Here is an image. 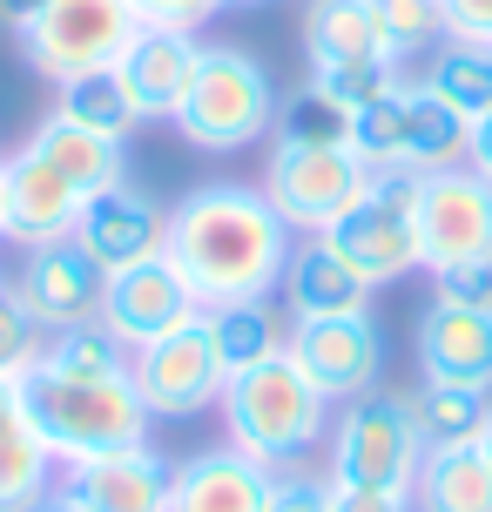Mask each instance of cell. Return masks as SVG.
I'll return each instance as SVG.
<instances>
[{"mask_svg": "<svg viewBox=\"0 0 492 512\" xmlns=\"http://www.w3.org/2000/svg\"><path fill=\"white\" fill-rule=\"evenodd\" d=\"M284 351L331 405H351L364 391H378V378H385V331L371 324V310H358V317H290Z\"/></svg>", "mask_w": 492, "mask_h": 512, "instance_id": "obj_12", "label": "cell"}, {"mask_svg": "<svg viewBox=\"0 0 492 512\" xmlns=\"http://www.w3.org/2000/svg\"><path fill=\"white\" fill-rule=\"evenodd\" d=\"M371 7V21H378V34H385L391 61H405V54H432L452 34V21H445V0H364Z\"/></svg>", "mask_w": 492, "mask_h": 512, "instance_id": "obj_32", "label": "cell"}, {"mask_svg": "<svg viewBox=\"0 0 492 512\" xmlns=\"http://www.w3.org/2000/svg\"><path fill=\"white\" fill-rule=\"evenodd\" d=\"M270 512H331V479H311V472H277L270 486Z\"/></svg>", "mask_w": 492, "mask_h": 512, "instance_id": "obj_35", "label": "cell"}, {"mask_svg": "<svg viewBox=\"0 0 492 512\" xmlns=\"http://www.w3.org/2000/svg\"><path fill=\"white\" fill-rule=\"evenodd\" d=\"M425 465L412 391H364L331 418V486H371V492H412Z\"/></svg>", "mask_w": 492, "mask_h": 512, "instance_id": "obj_5", "label": "cell"}, {"mask_svg": "<svg viewBox=\"0 0 492 512\" xmlns=\"http://www.w3.org/2000/svg\"><path fill=\"white\" fill-rule=\"evenodd\" d=\"M412 512H492L486 445H432L412 479Z\"/></svg>", "mask_w": 492, "mask_h": 512, "instance_id": "obj_22", "label": "cell"}, {"mask_svg": "<svg viewBox=\"0 0 492 512\" xmlns=\"http://www.w3.org/2000/svg\"><path fill=\"white\" fill-rule=\"evenodd\" d=\"M209 324V344H216V358H223V371H250V364L277 358L284 351L290 324H277V310L263 304V297H236V304H209L203 310Z\"/></svg>", "mask_w": 492, "mask_h": 512, "instance_id": "obj_25", "label": "cell"}, {"mask_svg": "<svg viewBox=\"0 0 492 512\" xmlns=\"http://www.w3.org/2000/svg\"><path fill=\"white\" fill-rule=\"evenodd\" d=\"M196 317H203V297H196V283L169 263V250L108 277L102 324L122 337L129 351H135V344H149V337H169V331H182V324H196Z\"/></svg>", "mask_w": 492, "mask_h": 512, "instance_id": "obj_14", "label": "cell"}, {"mask_svg": "<svg viewBox=\"0 0 492 512\" xmlns=\"http://www.w3.org/2000/svg\"><path fill=\"white\" fill-rule=\"evenodd\" d=\"M230 7H270V0H230Z\"/></svg>", "mask_w": 492, "mask_h": 512, "instance_id": "obj_44", "label": "cell"}, {"mask_svg": "<svg viewBox=\"0 0 492 512\" xmlns=\"http://www.w3.org/2000/svg\"><path fill=\"white\" fill-rule=\"evenodd\" d=\"M425 88L452 102L466 122L492 115V48L486 41H466V34H445L432 48V68H425Z\"/></svg>", "mask_w": 492, "mask_h": 512, "instance_id": "obj_26", "label": "cell"}, {"mask_svg": "<svg viewBox=\"0 0 492 512\" xmlns=\"http://www.w3.org/2000/svg\"><path fill=\"white\" fill-rule=\"evenodd\" d=\"M479 445H486V459H492V425H486V438H479Z\"/></svg>", "mask_w": 492, "mask_h": 512, "instance_id": "obj_45", "label": "cell"}, {"mask_svg": "<svg viewBox=\"0 0 492 512\" xmlns=\"http://www.w3.org/2000/svg\"><path fill=\"white\" fill-rule=\"evenodd\" d=\"M351 149L364 155L371 176H405V81L351 115Z\"/></svg>", "mask_w": 492, "mask_h": 512, "instance_id": "obj_31", "label": "cell"}, {"mask_svg": "<svg viewBox=\"0 0 492 512\" xmlns=\"http://www.w3.org/2000/svg\"><path fill=\"white\" fill-rule=\"evenodd\" d=\"M412 223H418V256H425L432 277L492 270V182L479 169L459 162L439 176H418Z\"/></svg>", "mask_w": 492, "mask_h": 512, "instance_id": "obj_8", "label": "cell"}, {"mask_svg": "<svg viewBox=\"0 0 492 512\" xmlns=\"http://www.w3.org/2000/svg\"><path fill=\"white\" fill-rule=\"evenodd\" d=\"M0 236H7V162H0Z\"/></svg>", "mask_w": 492, "mask_h": 512, "instance_id": "obj_43", "label": "cell"}, {"mask_svg": "<svg viewBox=\"0 0 492 512\" xmlns=\"http://www.w3.org/2000/svg\"><path fill=\"white\" fill-rule=\"evenodd\" d=\"M142 34L129 0H48L34 21L21 27V54L34 75L48 81H75V75H102L115 68L129 41Z\"/></svg>", "mask_w": 492, "mask_h": 512, "instance_id": "obj_7", "label": "cell"}, {"mask_svg": "<svg viewBox=\"0 0 492 512\" xmlns=\"http://www.w3.org/2000/svg\"><path fill=\"white\" fill-rule=\"evenodd\" d=\"M418 371L432 384L492 391V304L439 290L432 304L418 310Z\"/></svg>", "mask_w": 492, "mask_h": 512, "instance_id": "obj_15", "label": "cell"}, {"mask_svg": "<svg viewBox=\"0 0 492 512\" xmlns=\"http://www.w3.org/2000/svg\"><path fill=\"white\" fill-rule=\"evenodd\" d=\"M277 472L236 445L196 452L169 472V512H270Z\"/></svg>", "mask_w": 492, "mask_h": 512, "instance_id": "obj_20", "label": "cell"}, {"mask_svg": "<svg viewBox=\"0 0 492 512\" xmlns=\"http://www.w3.org/2000/svg\"><path fill=\"white\" fill-rule=\"evenodd\" d=\"M277 149H344L351 142V108L324 95V88H297L290 102H277Z\"/></svg>", "mask_w": 492, "mask_h": 512, "instance_id": "obj_29", "label": "cell"}, {"mask_svg": "<svg viewBox=\"0 0 492 512\" xmlns=\"http://www.w3.org/2000/svg\"><path fill=\"white\" fill-rule=\"evenodd\" d=\"M54 115H68V122L95 128V135H115V142H129V128L142 122L115 68H102V75H75V81H61V108H54Z\"/></svg>", "mask_w": 492, "mask_h": 512, "instance_id": "obj_30", "label": "cell"}, {"mask_svg": "<svg viewBox=\"0 0 492 512\" xmlns=\"http://www.w3.org/2000/svg\"><path fill=\"white\" fill-rule=\"evenodd\" d=\"M412 189H418V176H371V189L324 230L331 250L344 256L371 290H385V283L425 270V256H418V223H412Z\"/></svg>", "mask_w": 492, "mask_h": 512, "instance_id": "obj_9", "label": "cell"}, {"mask_svg": "<svg viewBox=\"0 0 492 512\" xmlns=\"http://www.w3.org/2000/svg\"><path fill=\"white\" fill-rule=\"evenodd\" d=\"M445 21H452V34L492 48V0H445Z\"/></svg>", "mask_w": 492, "mask_h": 512, "instance_id": "obj_37", "label": "cell"}, {"mask_svg": "<svg viewBox=\"0 0 492 512\" xmlns=\"http://www.w3.org/2000/svg\"><path fill=\"white\" fill-rule=\"evenodd\" d=\"M41 7H48V0H0V27H14V34H21Z\"/></svg>", "mask_w": 492, "mask_h": 512, "instance_id": "obj_40", "label": "cell"}, {"mask_svg": "<svg viewBox=\"0 0 492 512\" xmlns=\"http://www.w3.org/2000/svg\"><path fill=\"white\" fill-rule=\"evenodd\" d=\"M277 122V81L250 48H230V41H203L196 54V81L176 108V128L209 155L250 149L257 135H270Z\"/></svg>", "mask_w": 492, "mask_h": 512, "instance_id": "obj_4", "label": "cell"}, {"mask_svg": "<svg viewBox=\"0 0 492 512\" xmlns=\"http://www.w3.org/2000/svg\"><path fill=\"white\" fill-rule=\"evenodd\" d=\"M284 310L290 317H358L371 310V283L331 250V236H304L284 263Z\"/></svg>", "mask_w": 492, "mask_h": 512, "instance_id": "obj_21", "label": "cell"}, {"mask_svg": "<svg viewBox=\"0 0 492 512\" xmlns=\"http://www.w3.org/2000/svg\"><path fill=\"white\" fill-rule=\"evenodd\" d=\"M27 142L48 155L81 196H102V189H115V182H129V176H122V169H129L122 142H115V135H95V128H81V122H68V115H48Z\"/></svg>", "mask_w": 492, "mask_h": 512, "instance_id": "obj_24", "label": "cell"}, {"mask_svg": "<svg viewBox=\"0 0 492 512\" xmlns=\"http://www.w3.org/2000/svg\"><path fill=\"white\" fill-rule=\"evenodd\" d=\"M7 425H21V398H14V384L0 378V432H7Z\"/></svg>", "mask_w": 492, "mask_h": 512, "instance_id": "obj_41", "label": "cell"}, {"mask_svg": "<svg viewBox=\"0 0 492 512\" xmlns=\"http://www.w3.org/2000/svg\"><path fill=\"white\" fill-rule=\"evenodd\" d=\"M21 304L34 310L41 331H68V324H102L108 304V270L81 250L75 236H54V243H34L21 256Z\"/></svg>", "mask_w": 492, "mask_h": 512, "instance_id": "obj_13", "label": "cell"}, {"mask_svg": "<svg viewBox=\"0 0 492 512\" xmlns=\"http://www.w3.org/2000/svg\"><path fill=\"white\" fill-rule=\"evenodd\" d=\"M466 169H479V176L492 182V115H479V122H472V149H466Z\"/></svg>", "mask_w": 492, "mask_h": 512, "instance_id": "obj_39", "label": "cell"}, {"mask_svg": "<svg viewBox=\"0 0 492 512\" xmlns=\"http://www.w3.org/2000/svg\"><path fill=\"white\" fill-rule=\"evenodd\" d=\"M331 512H412V492H371V486H331Z\"/></svg>", "mask_w": 492, "mask_h": 512, "instance_id": "obj_36", "label": "cell"}, {"mask_svg": "<svg viewBox=\"0 0 492 512\" xmlns=\"http://www.w3.org/2000/svg\"><path fill=\"white\" fill-rule=\"evenodd\" d=\"M418 432H425V452L432 445H479L492 425V391H472V384H418L412 391Z\"/></svg>", "mask_w": 492, "mask_h": 512, "instance_id": "obj_27", "label": "cell"}, {"mask_svg": "<svg viewBox=\"0 0 492 512\" xmlns=\"http://www.w3.org/2000/svg\"><path fill=\"white\" fill-rule=\"evenodd\" d=\"M81 203H88V196H81L34 142L7 155V243L34 250V243H54V236H75Z\"/></svg>", "mask_w": 492, "mask_h": 512, "instance_id": "obj_18", "label": "cell"}, {"mask_svg": "<svg viewBox=\"0 0 492 512\" xmlns=\"http://www.w3.org/2000/svg\"><path fill=\"white\" fill-rule=\"evenodd\" d=\"M41 337H48V331L34 324V310L21 304V290H14V283H0V378H7V384L41 358Z\"/></svg>", "mask_w": 492, "mask_h": 512, "instance_id": "obj_33", "label": "cell"}, {"mask_svg": "<svg viewBox=\"0 0 492 512\" xmlns=\"http://www.w3.org/2000/svg\"><path fill=\"white\" fill-rule=\"evenodd\" d=\"M129 378H135V391H142L149 418H196V411H209L223 398L230 371H223L216 344H209V324L196 317V324H182V331H169V337L135 344Z\"/></svg>", "mask_w": 492, "mask_h": 512, "instance_id": "obj_11", "label": "cell"}, {"mask_svg": "<svg viewBox=\"0 0 492 512\" xmlns=\"http://www.w3.org/2000/svg\"><path fill=\"white\" fill-rule=\"evenodd\" d=\"M364 189H371V169L351 142L344 149H270V169H263L270 209L304 236H324Z\"/></svg>", "mask_w": 492, "mask_h": 512, "instance_id": "obj_10", "label": "cell"}, {"mask_svg": "<svg viewBox=\"0 0 492 512\" xmlns=\"http://www.w3.org/2000/svg\"><path fill=\"white\" fill-rule=\"evenodd\" d=\"M304 54H311V81L324 95H337L351 115L364 102H378L385 88H398V61H391L385 34H378L364 0H311Z\"/></svg>", "mask_w": 492, "mask_h": 512, "instance_id": "obj_6", "label": "cell"}, {"mask_svg": "<svg viewBox=\"0 0 492 512\" xmlns=\"http://www.w3.org/2000/svg\"><path fill=\"white\" fill-rule=\"evenodd\" d=\"M75 243L102 263L108 277H115V270H129V263L162 256V243H169V209H162L156 196L129 189V182H115V189H102V196L81 203Z\"/></svg>", "mask_w": 492, "mask_h": 512, "instance_id": "obj_16", "label": "cell"}, {"mask_svg": "<svg viewBox=\"0 0 492 512\" xmlns=\"http://www.w3.org/2000/svg\"><path fill=\"white\" fill-rule=\"evenodd\" d=\"M472 149V122L452 102H439L425 81H405V176L459 169Z\"/></svg>", "mask_w": 492, "mask_h": 512, "instance_id": "obj_23", "label": "cell"}, {"mask_svg": "<svg viewBox=\"0 0 492 512\" xmlns=\"http://www.w3.org/2000/svg\"><path fill=\"white\" fill-rule=\"evenodd\" d=\"M445 297H472V304H492V270H452V277H432Z\"/></svg>", "mask_w": 492, "mask_h": 512, "instance_id": "obj_38", "label": "cell"}, {"mask_svg": "<svg viewBox=\"0 0 492 512\" xmlns=\"http://www.w3.org/2000/svg\"><path fill=\"white\" fill-rule=\"evenodd\" d=\"M223 432H230L236 452L263 459L270 472H290L304 465L317 445H331V398L317 391L290 351L250 364L223 384Z\"/></svg>", "mask_w": 492, "mask_h": 512, "instance_id": "obj_3", "label": "cell"}, {"mask_svg": "<svg viewBox=\"0 0 492 512\" xmlns=\"http://www.w3.org/2000/svg\"><path fill=\"white\" fill-rule=\"evenodd\" d=\"M54 472H61V459L27 432V418L0 432V512H34L54 492Z\"/></svg>", "mask_w": 492, "mask_h": 512, "instance_id": "obj_28", "label": "cell"}, {"mask_svg": "<svg viewBox=\"0 0 492 512\" xmlns=\"http://www.w3.org/2000/svg\"><path fill=\"white\" fill-rule=\"evenodd\" d=\"M162 250L196 283V297L209 310V304H236V297H270L284 283L297 230L250 182H203L169 209V243Z\"/></svg>", "mask_w": 492, "mask_h": 512, "instance_id": "obj_1", "label": "cell"}, {"mask_svg": "<svg viewBox=\"0 0 492 512\" xmlns=\"http://www.w3.org/2000/svg\"><path fill=\"white\" fill-rule=\"evenodd\" d=\"M196 54H203V41L182 34V27H142L129 41V54L115 61V75H122L142 122H176L182 95L196 81Z\"/></svg>", "mask_w": 492, "mask_h": 512, "instance_id": "obj_19", "label": "cell"}, {"mask_svg": "<svg viewBox=\"0 0 492 512\" xmlns=\"http://www.w3.org/2000/svg\"><path fill=\"white\" fill-rule=\"evenodd\" d=\"M14 398H21L27 432L61 465L88 459V452H115V445H149V425H156L129 371L88 378V371H54L34 358L14 378Z\"/></svg>", "mask_w": 492, "mask_h": 512, "instance_id": "obj_2", "label": "cell"}, {"mask_svg": "<svg viewBox=\"0 0 492 512\" xmlns=\"http://www.w3.org/2000/svg\"><path fill=\"white\" fill-rule=\"evenodd\" d=\"M34 512H88V506H81L75 492H61V486H54V492H48V499H41V506H34Z\"/></svg>", "mask_w": 492, "mask_h": 512, "instance_id": "obj_42", "label": "cell"}, {"mask_svg": "<svg viewBox=\"0 0 492 512\" xmlns=\"http://www.w3.org/2000/svg\"><path fill=\"white\" fill-rule=\"evenodd\" d=\"M169 472L156 445H115L61 465V492H75L88 512H169Z\"/></svg>", "mask_w": 492, "mask_h": 512, "instance_id": "obj_17", "label": "cell"}, {"mask_svg": "<svg viewBox=\"0 0 492 512\" xmlns=\"http://www.w3.org/2000/svg\"><path fill=\"white\" fill-rule=\"evenodd\" d=\"M135 21L142 27H182V34H196L203 21H216L230 0H129Z\"/></svg>", "mask_w": 492, "mask_h": 512, "instance_id": "obj_34", "label": "cell"}]
</instances>
